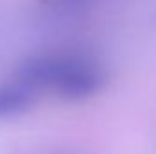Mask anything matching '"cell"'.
I'll list each match as a JSON object with an SVG mask.
<instances>
[{
    "label": "cell",
    "mask_w": 156,
    "mask_h": 154,
    "mask_svg": "<svg viewBox=\"0 0 156 154\" xmlns=\"http://www.w3.org/2000/svg\"><path fill=\"white\" fill-rule=\"evenodd\" d=\"M15 78L31 89L47 91L58 98L80 102L94 96L105 85L104 67L82 53H44L24 58Z\"/></svg>",
    "instance_id": "6da1fadb"
},
{
    "label": "cell",
    "mask_w": 156,
    "mask_h": 154,
    "mask_svg": "<svg viewBox=\"0 0 156 154\" xmlns=\"http://www.w3.org/2000/svg\"><path fill=\"white\" fill-rule=\"evenodd\" d=\"M37 91L13 78L0 83V121L27 113L37 102Z\"/></svg>",
    "instance_id": "7a4b0ae2"
},
{
    "label": "cell",
    "mask_w": 156,
    "mask_h": 154,
    "mask_svg": "<svg viewBox=\"0 0 156 154\" xmlns=\"http://www.w3.org/2000/svg\"><path fill=\"white\" fill-rule=\"evenodd\" d=\"M62 5H67V7H80V5H85L89 4L91 0H58Z\"/></svg>",
    "instance_id": "3957f363"
}]
</instances>
